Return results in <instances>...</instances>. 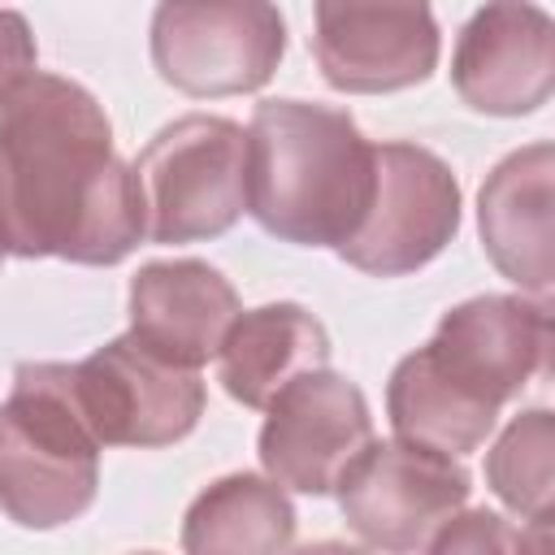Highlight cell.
<instances>
[{
  "instance_id": "cell-1",
  "label": "cell",
  "mask_w": 555,
  "mask_h": 555,
  "mask_svg": "<svg viewBox=\"0 0 555 555\" xmlns=\"http://www.w3.org/2000/svg\"><path fill=\"white\" fill-rule=\"evenodd\" d=\"M143 238V191L100 100L61 74L26 78L0 108V256L117 264Z\"/></svg>"
},
{
  "instance_id": "cell-2",
  "label": "cell",
  "mask_w": 555,
  "mask_h": 555,
  "mask_svg": "<svg viewBox=\"0 0 555 555\" xmlns=\"http://www.w3.org/2000/svg\"><path fill=\"white\" fill-rule=\"evenodd\" d=\"M373 199V143L347 108L264 100L247 126V212L295 247H343Z\"/></svg>"
},
{
  "instance_id": "cell-3",
  "label": "cell",
  "mask_w": 555,
  "mask_h": 555,
  "mask_svg": "<svg viewBox=\"0 0 555 555\" xmlns=\"http://www.w3.org/2000/svg\"><path fill=\"white\" fill-rule=\"evenodd\" d=\"M74 364L26 360L0 403V507L22 529L78 520L100 486V442L74 403Z\"/></svg>"
},
{
  "instance_id": "cell-4",
  "label": "cell",
  "mask_w": 555,
  "mask_h": 555,
  "mask_svg": "<svg viewBox=\"0 0 555 555\" xmlns=\"http://www.w3.org/2000/svg\"><path fill=\"white\" fill-rule=\"evenodd\" d=\"M134 178L152 243L217 238L247 208V130L230 117L186 113L139 152Z\"/></svg>"
},
{
  "instance_id": "cell-5",
  "label": "cell",
  "mask_w": 555,
  "mask_h": 555,
  "mask_svg": "<svg viewBox=\"0 0 555 555\" xmlns=\"http://www.w3.org/2000/svg\"><path fill=\"white\" fill-rule=\"evenodd\" d=\"M286 52V22L260 0H173L152 13V65L186 95L260 91Z\"/></svg>"
},
{
  "instance_id": "cell-6",
  "label": "cell",
  "mask_w": 555,
  "mask_h": 555,
  "mask_svg": "<svg viewBox=\"0 0 555 555\" xmlns=\"http://www.w3.org/2000/svg\"><path fill=\"white\" fill-rule=\"evenodd\" d=\"M460 230V182L416 143H373V199L338 256L373 278L425 269Z\"/></svg>"
},
{
  "instance_id": "cell-7",
  "label": "cell",
  "mask_w": 555,
  "mask_h": 555,
  "mask_svg": "<svg viewBox=\"0 0 555 555\" xmlns=\"http://www.w3.org/2000/svg\"><path fill=\"white\" fill-rule=\"evenodd\" d=\"M69 386L100 447H169L199 425L208 399L195 369L160 360L130 334L74 364Z\"/></svg>"
},
{
  "instance_id": "cell-8",
  "label": "cell",
  "mask_w": 555,
  "mask_h": 555,
  "mask_svg": "<svg viewBox=\"0 0 555 555\" xmlns=\"http://www.w3.org/2000/svg\"><path fill=\"white\" fill-rule=\"evenodd\" d=\"M334 490L343 520L373 551L412 555L464 512L473 477L451 455L403 442H369Z\"/></svg>"
},
{
  "instance_id": "cell-9",
  "label": "cell",
  "mask_w": 555,
  "mask_h": 555,
  "mask_svg": "<svg viewBox=\"0 0 555 555\" xmlns=\"http://www.w3.org/2000/svg\"><path fill=\"white\" fill-rule=\"evenodd\" d=\"M421 356L468 403L499 416L551 360V308L520 295L464 299L438 321Z\"/></svg>"
},
{
  "instance_id": "cell-10",
  "label": "cell",
  "mask_w": 555,
  "mask_h": 555,
  "mask_svg": "<svg viewBox=\"0 0 555 555\" xmlns=\"http://www.w3.org/2000/svg\"><path fill=\"white\" fill-rule=\"evenodd\" d=\"M373 442V416L356 382L317 369L295 377L260 425V464L273 486L330 494Z\"/></svg>"
},
{
  "instance_id": "cell-11",
  "label": "cell",
  "mask_w": 555,
  "mask_h": 555,
  "mask_svg": "<svg viewBox=\"0 0 555 555\" xmlns=\"http://www.w3.org/2000/svg\"><path fill=\"white\" fill-rule=\"evenodd\" d=\"M312 56L334 91L382 95L416 87L438 65V22L425 4H317Z\"/></svg>"
},
{
  "instance_id": "cell-12",
  "label": "cell",
  "mask_w": 555,
  "mask_h": 555,
  "mask_svg": "<svg viewBox=\"0 0 555 555\" xmlns=\"http://www.w3.org/2000/svg\"><path fill=\"white\" fill-rule=\"evenodd\" d=\"M451 87L477 113H538L555 91V22L538 4H486L460 30Z\"/></svg>"
},
{
  "instance_id": "cell-13",
  "label": "cell",
  "mask_w": 555,
  "mask_h": 555,
  "mask_svg": "<svg viewBox=\"0 0 555 555\" xmlns=\"http://www.w3.org/2000/svg\"><path fill=\"white\" fill-rule=\"evenodd\" d=\"M238 312L234 286L204 260H152L130 278V338L195 373L221 351Z\"/></svg>"
},
{
  "instance_id": "cell-14",
  "label": "cell",
  "mask_w": 555,
  "mask_h": 555,
  "mask_svg": "<svg viewBox=\"0 0 555 555\" xmlns=\"http://www.w3.org/2000/svg\"><path fill=\"white\" fill-rule=\"evenodd\" d=\"M551 199H555L551 143H529L503 156L477 195V225L486 256L503 278H512L520 291H533L542 299L555 282Z\"/></svg>"
},
{
  "instance_id": "cell-15",
  "label": "cell",
  "mask_w": 555,
  "mask_h": 555,
  "mask_svg": "<svg viewBox=\"0 0 555 555\" xmlns=\"http://www.w3.org/2000/svg\"><path fill=\"white\" fill-rule=\"evenodd\" d=\"M330 334L325 325L299 304H264L238 312L221 351L217 377L230 399L243 408H269L295 377L325 369Z\"/></svg>"
},
{
  "instance_id": "cell-16",
  "label": "cell",
  "mask_w": 555,
  "mask_h": 555,
  "mask_svg": "<svg viewBox=\"0 0 555 555\" xmlns=\"http://www.w3.org/2000/svg\"><path fill=\"white\" fill-rule=\"evenodd\" d=\"M295 542V507L269 477L230 473L212 481L182 520L186 555H286Z\"/></svg>"
},
{
  "instance_id": "cell-17",
  "label": "cell",
  "mask_w": 555,
  "mask_h": 555,
  "mask_svg": "<svg viewBox=\"0 0 555 555\" xmlns=\"http://www.w3.org/2000/svg\"><path fill=\"white\" fill-rule=\"evenodd\" d=\"M386 412L403 447H421V451L451 455V460L477 451L499 421L494 412L468 403L455 386H447L429 369L421 347L395 364L390 386H386Z\"/></svg>"
},
{
  "instance_id": "cell-18",
  "label": "cell",
  "mask_w": 555,
  "mask_h": 555,
  "mask_svg": "<svg viewBox=\"0 0 555 555\" xmlns=\"http://www.w3.org/2000/svg\"><path fill=\"white\" fill-rule=\"evenodd\" d=\"M555 416L546 408L520 412L486 455L490 490L520 516H551V481H555Z\"/></svg>"
},
{
  "instance_id": "cell-19",
  "label": "cell",
  "mask_w": 555,
  "mask_h": 555,
  "mask_svg": "<svg viewBox=\"0 0 555 555\" xmlns=\"http://www.w3.org/2000/svg\"><path fill=\"white\" fill-rule=\"evenodd\" d=\"M425 555H520V533L499 512H460L434 538Z\"/></svg>"
},
{
  "instance_id": "cell-20",
  "label": "cell",
  "mask_w": 555,
  "mask_h": 555,
  "mask_svg": "<svg viewBox=\"0 0 555 555\" xmlns=\"http://www.w3.org/2000/svg\"><path fill=\"white\" fill-rule=\"evenodd\" d=\"M35 78V35L17 9H0V108Z\"/></svg>"
},
{
  "instance_id": "cell-21",
  "label": "cell",
  "mask_w": 555,
  "mask_h": 555,
  "mask_svg": "<svg viewBox=\"0 0 555 555\" xmlns=\"http://www.w3.org/2000/svg\"><path fill=\"white\" fill-rule=\"evenodd\" d=\"M551 542V516L529 520V529H520V555H546Z\"/></svg>"
},
{
  "instance_id": "cell-22",
  "label": "cell",
  "mask_w": 555,
  "mask_h": 555,
  "mask_svg": "<svg viewBox=\"0 0 555 555\" xmlns=\"http://www.w3.org/2000/svg\"><path fill=\"white\" fill-rule=\"evenodd\" d=\"M291 555H364V551H356V546H347V542H312V546H299V551H291Z\"/></svg>"
},
{
  "instance_id": "cell-23",
  "label": "cell",
  "mask_w": 555,
  "mask_h": 555,
  "mask_svg": "<svg viewBox=\"0 0 555 555\" xmlns=\"http://www.w3.org/2000/svg\"><path fill=\"white\" fill-rule=\"evenodd\" d=\"M139 555H156V551H139Z\"/></svg>"
}]
</instances>
